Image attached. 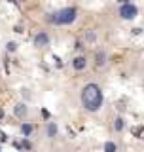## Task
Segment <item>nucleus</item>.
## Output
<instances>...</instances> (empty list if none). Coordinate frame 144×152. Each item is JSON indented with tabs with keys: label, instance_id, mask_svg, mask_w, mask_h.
I'll list each match as a JSON object with an SVG mask.
<instances>
[{
	"label": "nucleus",
	"instance_id": "7ed1b4c3",
	"mask_svg": "<svg viewBox=\"0 0 144 152\" xmlns=\"http://www.w3.org/2000/svg\"><path fill=\"white\" fill-rule=\"evenodd\" d=\"M137 14H139V10L133 4H122V8H120V15L123 19H135Z\"/></svg>",
	"mask_w": 144,
	"mask_h": 152
},
{
	"label": "nucleus",
	"instance_id": "f257e3e1",
	"mask_svg": "<svg viewBox=\"0 0 144 152\" xmlns=\"http://www.w3.org/2000/svg\"><path fill=\"white\" fill-rule=\"evenodd\" d=\"M82 103L91 112L101 108V105H103V93H101V88L97 84H87L84 88V91H82Z\"/></svg>",
	"mask_w": 144,
	"mask_h": 152
},
{
	"label": "nucleus",
	"instance_id": "f3484780",
	"mask_svg": "<svg viewBox=\"0 0 144 152\" xmlns=\"http://www.w3.org/2000/svg\"><path fill=\"white\" fill-rule=\"evenodd\" d=\"M2 118H4V110H2V108H0V120H2Z\"/></svg>",
	"mask_w": 144,
	"mask_h": 152
},
{
	"label": "nucleus",
	"instance_id": "9b49d317",
	"mask_svg": "<svg viewBox=\"0 0 144 152\" xmlns=\"http://www.w3.org/2000/svg\"><path fill=\"white\" fill-rule=\"evenodd\" d=\"M104 152H116V145L108 141V143L104 145Z\"/></svg>",
	"mask_w": 144,
	"mask_h": 152
},
{
	"label": "nucleus",
	"instance_id": "20e7f679",
	"mask_svg": "<svg viewBox=\"0 0 144 152\" xmlns=\"http://www.w3.org/2000/svg\"><path fill=\"white\" fill-rule=\"evenodd\" d=\"M48 42H50V36H48L46 32H38V34L34 36V46H36V48L48 46Z\"/></svg>",
	"mask_w": 144,
	"mask_h": 152
},
{
	"label": "nucleus",
	"instance_id": "423d86ee",
	"mask_svg": "<svg viewBox=\"0 0 144 152\" xmlns=\"http://www.w3.org/2000/svg\"><path fill=\"white\" fill-rule=\"evenodd\" d=\"M15 116L25 118V116H27V106H25V105H17V106H15Z\"/></svg>",
	"mask_w": 144,
	"mask_h": 152
},
{
	"label": "nucleus",
	"instance_id": "6e6552de",
	"mask_svg": "<svg viewBox=\"0 0 144 152\" xmlns=\"http://www.w3.org/2000/svg\"><path fill=\"white\" fill-rule=\"evenodd\" d=\"M48 135H50V137H55V135H57V125H55L53 122L48 124Z\"/></svg>",
	"mask_w": 144,
	"mask_h": 152
},
{
	"label": "nucleus",
	"instance_id": "dca6fc26",
	"mask_svg": "<svg viewBox=\"0 0 144 152\" xmlns=\"http://www.w3.org/2000/svg\"><path fill=\"white\" fill-rule=\"evenodd\" d=\"M42 116H44V118H50V112H48V110L44 108V110H42Z\"/></svg>",
	"mask_w": 144,
	"mask_h": 152
},
{
	"label": "nucleus",
	"instance_id": "f03ea898",
	"mask_svg": "<svg viewBox=\"0 0 144 152\" xmlns=\"http://www.w3.org/2000/svg\"><path fill=\"white\" fill-rule=\"evenodd\" d=\"M76 15H78L76 8H63V10H59L57 14H53L50 19L57 25H68L76 19Z\"/></svg>",
	"mask_w": 144,
	"mask_h": 152
},
{
	"label": "nucleus",
	"instance_id": "0eeeda50",
	"mask_svg": "<svg viewBox=\"0 0 144 152\" xmlns=\"http://www.w3.org/2000/svg\"><path fill=\"white\" fill-rule=\"evenodd\" d=\"M104 63H106V53H104V51H99V53H97V67H103Z\"/></svg>",
	"mask_w": 144,
	"mask_h": 152
},
{
	"label": "nucleus",
	"instance_id": "f8f14e48",
	"mask_svg": "<svg viewBox=\"0 0 144 152\" xmlns=\"http://www.w3.org/2000/svg\"><path fill=\"white\" fill-rule=\"evenodd\" d=\"M86 38H87V42H95V32L93 31H86Z\"/></svg>",
	"mask_w": 144,
	"mask_h": 152
},
{
	"label": "nucleus",
	"instance_id": "a211bd4d",
	"mask_svg": "<svg viewBox=\"0 0 144 152\" xmlns=\"http://www.w3.org/2000/svg\"><path fill=\"white\" fill-rule=\"evenodd\" d=\"M120 2H122V4H129V0H120Z\"/></svg>",
	"mask_w": 144,
	"mask_h": 152
},
{
	"label": "nucleus",
	"instance_id": "9d476101",
	"mask_svg": "<svg viewBox=\"0 0 144 152\" xmlns=\"http://www.w3.org/2000/svg\"><path fill=\"white\" fill-rule=\"evenodd\" d=\"M123 125H125L123 118H118V120H116V124H114V129H116V131H122V129H123Z\"/></svg>",
	"mask_w": 144,
	"mask_h": 152
},
{
	"label": "nucleus",
	"instance_id": "ddd939ff",
	"mask_svg": "<svg viewBox=\"0 0 144 152\" xmlns=\"http://www.w3.org/2000/svg\"><path fill=\"white\" fill-rule=\"evenodd\" d=\"M135 135L139 139H144V129L142 127H135Z\"/></svg>",
	"mask_w": 144,
	"mask_h": 152
},
{
	"label": "nucleus",
	"instance_id": "1a4fd4ad",
	"mask_svg": "<svg viewBox=\"0 0 144 152\" xmlns=\"http://www.w3.org/2000/svg\"><path fill=\"white\" fill-rule=\"evenodd\" d=\"M21 131H23V135H25V137H29V135L32 133V125H31V124H23Z\"/></svg>",
	"mask_w": 144,
	"mask_h": 152
},
{
	"label": "nucleus",
	"instance_id": "4468645a",
	"mask_svg": "<svg viewBox=\"0 0 144 152\" xmlns=\"http://www.w3.org/2000/svg\"><path fill=\"white\" fill-rule=\"evenodd\" d=\"M17 50V44L15 42H8V51H15Z\"/></svg>",
	"mask_w": 144,
	"mask_h": 152
},
{
	"label": "nucleus",
	"instance_id": "2eb2a0df",
	"mask_svg": "<svg viewBox=\"0 0 144 152\" xmlns=\"http://www.w3.org/2000/svg\"><path fill=\"white\" fill-rule=\"evenodd\" d=\"M6 141H8V135L4 131H0V143H6Z\"/></svg>",
	"mask_w": 144,
	"mask_h": 152
},
{
	"label": "nucleus",
	"instance_id": "39448f33",
	"mask_svg": "<svg viewBox=\"0 0 144 152\" xmlns=\"http://www.w3.org/2000/svg\"><path fill=\"white\" fill-rule=\"evenodd\" d=\"M86 57H74V61H72V67H74V69H76V70H84V69H86Z\"/></svg>",
	"mask_w": 144,
	"mask_h": 152
}]
</instances>
